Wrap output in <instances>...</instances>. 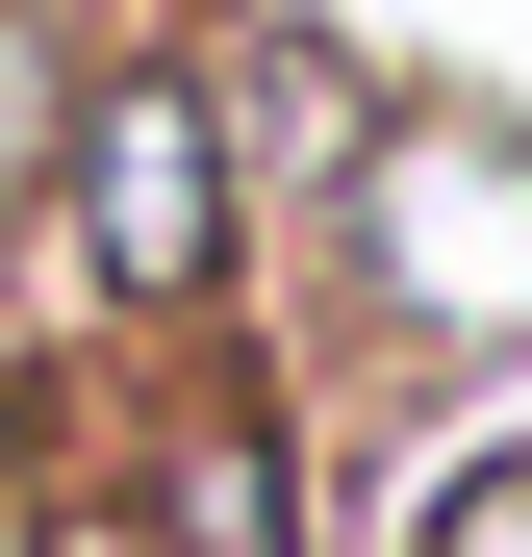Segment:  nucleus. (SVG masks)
<instances>
[{
  "label": "nucleus",
  "instance_id": "nucleus-1",
  "mask_svg": "<svg viewBox=\"0 0 532 557\" xmlns=\"http://www.w3.org/2000/svg\"><path fill=\"white\" fill-rule=\"evenodd\" d=\"M253 330H280L330 406H482V381H532V102L381 76V127H355V177L280 228V305Z\"/></svg>",
  "mask_w": 532,
  "mask_h": 557
},
{
  "label": "nucleus",
  "instance_id": "nucleus-2",
  "mask_svg": "<svg viewBox=\"0 0 532 557\" xmlns=\"http://www.w3.org/2000/svg\"><path fill=\"white\" fill-rule=\"evenodd\" d=\"M102 482H127V532H152V557H355L381 406H330L280 330H228V355L102 381Z\"/></svg>",
  "mask_w": 532,
  "mask_h": 557
},
{
  "label": "nucleus",
  "instance_id": "nucleus-3",
  "mask_svg": "<svg viewBox=\"0 0 532 557\" xmlns=\"http://www.w3.org/2000/svg\"><path fill=\"white\" fill-rule=\"evenodd\" d=\"M177 51H203V102H228V177H253V253H280L330 177H355V127H381V51H355L330 0H177Z\"/></svg>",
  "mask_w": 532,
  "mask_h": 557
},
{
  "label": "nucleus",
  "instance_id": "nucleus-4",
  "mask_svg": "<svg viewBox=\"0 0 532 557\" xmlns=\"http://www.w3.org/2000/svg\"><path fill=\"white\" fill-rule=\"evenodd\" d=\"M355 557H532V381H482V406H381Z\"/></svg>",
  "mask_w": 532,
  "mask_h": 557
}]
</instances>
